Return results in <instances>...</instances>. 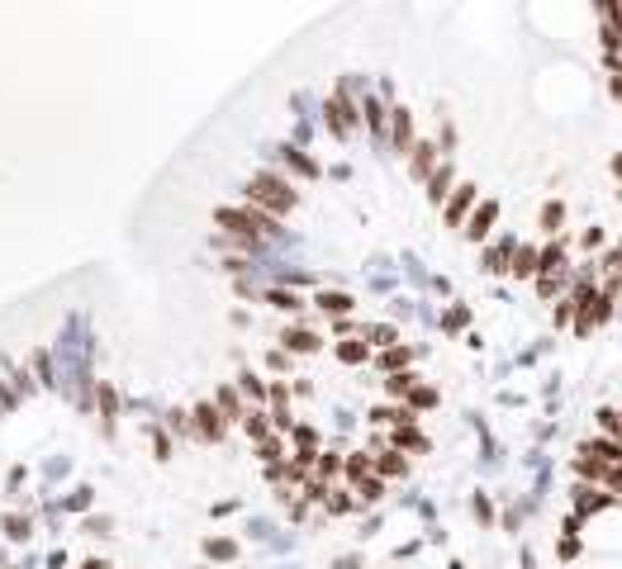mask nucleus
<instances>
[{"mask_svg":"<svg viewBox=\"0 0 622 569\" xmlns=\"http://www.w3.org/2000/svg\"><path fill=\"white\" fill-rule=\"evenodd\" d=\"M561 218H565V204L556 199V204H546V209H542V228H546V233H556V228H561Z\"/></svg>","mask_w":622,"mask_h":569,"instance_id":"obj_1","label":"nucleus"},{"mask_svg":"<svg viewBox=\"0 0 622 569\" xmlns=\"http://www.w3.org/2000/svg\"><path fill=\"white\" fill-rule=\"evenodd\" d=\"M489 223H494V204H484L480 214L470 218V237H484V233H489Z\"/></svg>","mask_w":622,"mask_h":569,"instance_id":"obj_2","label":"nucleus"},{"mask_svg":"<svg viewBox=\"0 0 622 569\" xmlns=\"http://www.w3.org/2000/svg\"><path fill=\"white\" fill-rule=\"evenodd\" d=\"M513 271H518V275L532 271V252H518V256H513Z\"/></svg>","mask_w":622,"mask_h":569,"instance_id":"obj_3","label":"nucleus"},{"mask_svg":"<svg viewBox=\"0 0 622 569\" xmlns=\"http://www.w3.org/2000/svg\"><path fill=\"white\" fill-rule=\"evenodd\" d=\"M613 171H618V176H622V157H618V161H613Z\"/></svg>","mask_w":622,"mask_h":569,"instance_id":"obj_4","label":"nucleus"}]
</instances>
